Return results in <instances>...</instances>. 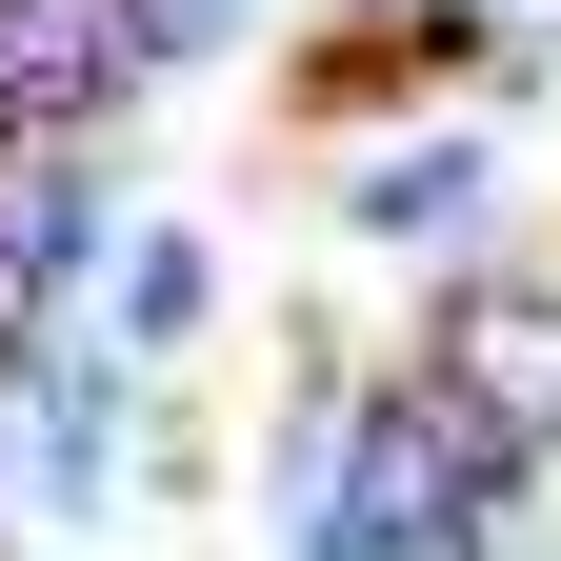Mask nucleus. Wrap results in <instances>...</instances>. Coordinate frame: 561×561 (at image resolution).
<instances>
[{"label":"nucleus","instance_id":"nucleus-5","mask_svg":"<svg viewBox=\"0 0 561 561\" xmlns=\"http://www.w3.org/2000/svg\"><path fill=\"white\" fill-rule=\"evenodd\" d=\"M181 321H201V241H140L121 261V341H181Z\"/></svg>","mask_w":561,"mask_h":561},{"label":"nucleus","instance_id":"nucleus-4","mask_svg":"<svg viewBox=\"0 0 561 561\" xmlns=\"http://www.w3.org/2000/svg\"><path fill=\"white\" fill-rule=\"evenodd\" d=\"M121 461V381L101 362H41V481H101Z\"/></svg>","mask_w":561,"mask_h":561},{"label":"nucleus","instance_id":"nucleus-3","mask_svg":"<svg viewBox=\"0 0 561 561\" xmlns=\"http://www.w3.org/2000/svg\"><path fill=\"white\" fill-rule=\"evenodd\" d=\"M121 81H140L121 0H0V140H81Z\"/></svg>","mask_w":561,"mask_h":561},{"label":"nucleus","instance_id":"nucleus-2","mask_svg":"<svg viewBox=\"0 0 561 561\" xmlns=\"http://www.w3.org/2000/svg\"><path fill=\"white\" fill-rule=\"evenodd\" d=\"M481 502H502V461L401 381V401H362V442H341V522H321V541H362V561H461Z\"/></svg>","mask_w":561,"mask_h":561},{"label":"nucleus","instance_id":"nucleus-1","mask_svg":"<svg viewBox=\"0 0 561 561\" xmlns=\"http://www.w3.org/2000/svg\"><path fill=\"white\" fill-rule=\"evenodd\" d=\"M421 401H442L502 481L561 461V280H461L442 341H421Z\"/></svg>","mask_w":561,"mask_h":561},{"label":"nucleus","instance_id":"nucleus-7","mask_svg":"<svg viewBox=\"0 0 561 561\" xmlns=\"http://www.w3.org/2000/svg\"><path fill=\"white\" fill-rule=\"evenodd\" d=\"M121 21H140V60H181V41H221L241 0H121Z\"/></svg>","mask_w":561,"mask_h":561},{"label":"nucleus","instance_id":"nucleus-6","mask_svg":"<svg viewBox=\"0 0 561 561\" xmlns=\"http://www.w3.org/2000/svg\"><path fill=\"white\" fill-rule=\"evenodd\" d=\"M461 201H481V161H381V181H362V221L421 241V221H461Z\"/></svg>","mask_w":561,"mask_h":561}]
</instances>
